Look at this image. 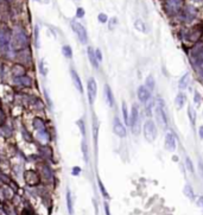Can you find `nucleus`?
Wrapping results in <instances>:
<instances>
[{"mask_svg":"<svg viewBox=\"0 0 203 215\" xmlns=\"http://www.w3.org/2000/svg\"><path fill=\"white\" fill-rule=\"evenodd\" d=\"M190 81H191L190 74H189V73H185V74L179 78V82H178V88H179V90H185V89L189 87V85H190Z\"/></svg>","mask_w":203,"mask_h":215,"instance_id":"obj_19","label":"nucleus"},{"mask_svg":"<svg viewBox=\"0 0 203 215\" xmlns=\"http://www.w3.org/2000/svg\"><path fill=\"white\" fill-rule=\"evenodd\" d=\"M185 102H187V95L183 92H179L175 97V106L178 111H181L182 108L184 107Z\"/></svg>","mask_w":203,"mask_h":215,"instance_id":"obj_18","label":"nucleus"},{"mask_svg":"<svg viewBox=\"0 0 203 215\" xmlns=\"http://www.w3.org/2000/svg\"><path fill=\"white\" fill-rule=\"evenodd\" d=\"M197 204H198V207L202 209V212H203V196H200V197H198V200H197Z\"/></svg>","mask_w":203,"mask_h":215,"instance_id":"obj_47","label":"nucleus"},{"mask_svg":"<svg viewBox=\"0 0 203 215\" xmlns=\"http://www.w3.org/2000/svg\"><path fill=\"white\" fill-rule=\"evenodd\" d=\"M185 166H187V169H188V171L190 172V173H194V172H195V168H194V163H192L191 158H190L189 156H187V157H185Z\"/></svg>","mask_w":203,"mask_h":215,"instance_id":"obj_32","label":"nucleus"},{"mask_svg":"<svg viewBox=\"0 0 203 215\" xmlns=\"http://www.w3.org/2000/svg\"><path fill=\"white\" fill-rule=\"evenodd\" d=\"M198 168H200V171H201V176H202V178H203V163H202V162H200V163H198Z\"/></svg>","mask_w":203,"mask_h":215,"instance_id":"obj_51","label":"nucleus"},{"mask_svg":"<svg viewBox=\"0 0 203 215\" xmlns=\"http://www.w3.org/2000/svg\"><path fill=\"white\" fill-rule=\"evenodd\" d=\"M137 97L141 104H146L151 99V92L145 86H139L137 89Z\"/></svg>","mask_w":203,"mask_h":215,"instance_id":"obj_13","label":"nucleus"},{"mask_svg":"<svg viewBox=\"0 0 203 215\" xmlns=\"http://www.w3.org/2000/svg\"><path fill=\"white\" fill-rule=\"evenodd\" d=\"M129 127L134 136H138L140 133V113H139V107L137 104H133L131 108V114H129Z\"/></svg>","mask_w":203,"mask_h":215,"instance_id":"obj_3","label":"nucleus"},{"mask_svg":"<svg viewBox=\"0 0 203 215\" xmlns=\"http://www.w3.org/2000/svg\"><path fill=\"white\" fill-rule=\"evenodd\" d=\"M5 120H6V115H5V113L2 112V109L0 108V126H1V125H4Z\"/></svg>","mask_w":203,"mask_h":215,"instance_id":"obj_44","label":"nucleus"},{"mask_svg":"<svg viewBox=\"0 0 203 215\" xmlns=\"http://www.w3.org/2000/svg\"><path fill=\"white\" fill-rule=\"evenodd\" d=\"M67 208H68L69 214L70 215L74 214V201H73V195H71V191H70L69 189L67 190Z\"/></svg>","mask_w":203,"mask_h":215,"instance_id":"obj_23","label":"nucleus"},{"mask_svg":"<svg viewBox=\"0 0 203 215\" xmlns=\"http://www.w3.org/2000/svg\"><path fill=\"white\" fill-rule=\"evenodd\" d=\"M29 46V37L23 29H16L12 37V48L16 50H23Z\"/></svg>","mask_w":203,"mask_h":215,"instance_id":"obj_1","label":"nucleus"},{"mask_svg":"<svg viewBox=\"0 0 203 215\" xmlns=\"http://www.w3.org/2000/svg\"><path fill=\"white\" fill-rule=\"evenodd\" d=\"M184 7V0H165L164 11L169 17L178 16Z\"/></svg>","mask_w":203,"mask_h":215,"instance_id":"obj_6","label":"nucleus"},{"mask_svg":"<svg viewBox=\"0 0 203 215\" xmlns=\"http://www.w3.org/2000/svg\"><path fill=\"white\" fill-rule=\"evenodd\" d=\"M134 27L140 31V32H146V25H145V23L143 22L141 19H137L136 22H134Z\"/></svg>","mask_w":203,"mask_h":215,"instance_id":"obj_30","label":"nucleus"},{"mask_svg":"<svg viewBox=\"0 0 203 215\" xmlns=\"http://www.w3.org/2000/svg\"><path fill=\"white\" fill-rule=\"evenodd\" d=\"M178 16H179L182 22L191 23L196 18V16H197V10L192 5H184L183 10H182V12Z\"/></svg>","mask_w":203,"mask_h":215,"instance_id":"obj_7","label":"nucleus"},{"mask_svg":"<svg viewBox=\"0 0 203 215\" xmlns=\"http://www.w3.org/2000/svg\"><path fill=\"white\" fill-rule=\"evenodd\" d=\"M71 27H73L74 32L76 33L78 41L82 44H87V42H88V33H87V30H85V26L81 23L74 20V22H71Z\"/></svg>","mask_w":203,"mask_h":215,"instance_id":"obj_8","label":"nucleus"},{"mask_svg":"<svg viewBox=\"0 0 203 215\" xmlns=\"http://www.w3.org/2000/svg\"><path fill=\"white\" fill-rule=\"evenodd\" d=\"M16 82H17L19 86L26 87V88H32V86H33V80H32V77H30V76H27V75L17 77V78H16Z\"/></svg>","mask_w":203,"mask_h":215,"instance_id":"obj_17","label":"nucleus"},{"mask_svg":"<svg viewBox=\"0 0 203 215\" xmlns=\"http://www.w3.org/2000/svg\"><path fill=\"white\" fill-rule=\"evenodd\" d=\"M201 102H202V97H201L200 92L195 89V90H194V104H195V106L200 107V106H201Z\"/></svg>","mask_w":203,"mask_h":215,"instance_id":"obj_31","label":"nucleus"},{"mask_svg":"<svg viewBox=\"0 0 203 215\" xmlns=\"http://www.w3.org/2000/svg\"><path fill=\"white\" fill-rule=\"evenodd\" d=\"M76 125L78 126V129H80V131H81V133H82L83 138H85V121H83L82 119H80V120H77V121H76Z\"/></svg>","mask_w":203,"mask_h":215,"instance_id":"obj_36","label":"nucleus"},{"mask_svg":"<svg viewBox=\"0 0 203 215\" xmlns=\"http://www.w3.org/2000/svg\"><path fill=\"white\" fill-rule=\"evenodd\" d=\"M183 191H184V195H185L187 197H189L190 200H194V199H195V194H194V190H192L190 184H185Z\"/></svg>","mask_w":203,"mask_h":215,"instance_id":"obj_29","label":"nucleus"},{"mask_svg":"<svg viewBox=\"0 0 203 215\" xmlns=\"http://www.w3.org/2000/svg\"><path fill=\"white\" fill-rule=\"evenodd\" d=\"M12 50V37L9 29L2 27L0 29V53L4 56L10 55Z\"/></svg>","mask_w":203,"mask_h":215,"instance_id":"obj_2","label":"nucleus"},{"mask_svg":"<svg viewBox=\"0 0 203 215\" xmlns=\"http://www.w3.org/2000/svg\"><path fill=\"white\" fill-rule=\"evenodd\" d=\"M202 37H203V29L201 26H195L192 30H189L188 41H190L192 43H197L198 41H201Z\"/></svg>","mask_w":203,"mask_h":215,"instance_id":"obj_12","label":"nucleus"},{"mask_svg":"<svg viewBox=\"0 0 203 215\" xmlns=\"http://www.w3.org/2000/svg\"><path fill=\"white\" fill-rule=\"evenodd\" d=\"M143 133H144V138L147 140L149 143H153L157 139L158 136V129L157 125L152 119H147L144 125H143Z\"/></svg>","mask_w":203,"mask_h":215,"instance_id":"obj_4","label":"nucleus"},{"mask_svg":"<svg viewBox=\"0 0 203 215\" xmlns=\"http://www.w3.org/2000/svg\"><path fill=\"white\" fill-rule=\"evenodd\" d=\"M95 57H96V60H97L99 63L102 62V53H101L100 49H95Z\"/></svg>","mask_w":203,"mask_h":215,"instance_id":"obj_42","label":"nucleus"},{"mask_svg":"<svg viewBox=\"0 0 203 215\" xmlns=\"http://www.w3.org/2000/svg\"><path fill=\"white\" fill-rule=\"evenodd\" d=\"M198 75H200V77L203 80V64L198 67Z\"/></svg>","mask_w":203,"mask_h":215,"instance_id":"obj_48","label":"nucleus"},{"mask_svg":"<svg viewBox=\"0 0 203 215\" xmlns=\"http://www.w3.org/2000/svg\"><path fill=\"white\" fill-rule=\"evenodd\" d=\"M32 126L37 129V131H38V129H46V124H45V121H44L41 117H36V118L32 120Z\"/></svg>","mask_w":203,"mask_h":215,"instance_id":"obj_24","label":"nucleus"},{"mask_svg":"<svg viewBox=\"0 0 203 215\" xmlns=\"http://www.w3.org/2000/svg\"><path fill=\"white\" fill-rule=\"evenodd\" d=\"M39 170H41V172L44 175V177H45L46 180H51V178H53V172L48 168V165L41 164V165H39Z\"/></svg>","mask_w":203,"mask_h":215,"instance_id":"obj_27","label":"nucleus"},{"mask_svg":"<svg viewBox=\"0 0 203 215\" xmlns=\"http://www.w3.org/2000/svg\"><path fill=\"white\" fill-rule=\"evenodd\" d=\"M9 1H11V2H12V1H14V0H9Z\"/></svg>","mask_w":203,"mask_h":215,"instance_id":"obj_53","label":"nucleus"},{"mask_svg":"<svg viewBox=\"0 0 203 215\" xmlns=\"http://www.w3.org/2000/svg\"><path fill=\"white\" fill-rule=\"evenodd\" d=\"M154 114H156L158 125L161 126L163 129H166L169 126V121H168V115L165 112V105H164L163 99H157V106L154 107Z\"/></svg>","mask_w":203,"mask_h":215,"instance_id":"obj_5","label":"nucleus"},{"mask_svg":"<svg viewBox=\"0 0 203 215\" xmlns=\"http://www.w3.org/2000/svg\"><path fill=\"white\" fill-rule=\"evenodd\" d=\"M187 113H188V118H189V121H190L191 126H195V124H196V112H195V108L192 107L191 105L188 106Z\"/></svg>","mask_w":203,"mask_h":215,"instance_id":"obj_25","label":"nucleus"},{"mask_svg":"<svg viewBox=\"0 0 203 215\" xmlns=\"http://www.w3.org/2000/svg\"><path fill=\"white\" fill-rule=\"evenodd\" d=\"M97 184H99V188H100V190H101L102 196L106 197V199H109V195H108V193H107L106 188L103 187V184H102V182H101V180H97Z\"/></svg>","mask_w":203,"mask_h":215,"instance_id":"obj_37","label":"nucleus"},{"mask_svg":"<svg viewBox=\"0 0 203 215\" xmlns=\"http://www.w3.org/2000/svg\"><path fill=\"white\" fill-rule=\"evenodd\" d=\"M11 73H12V75L14 78H17V77H20V76H24L26 75V69L20 64H16L13 68H12V70H11Z\"/></svg>","mask_w":203,"mask_h":215,"instance_id":"obj_21","label":"nucleus"},{"mask_svg":"<svg viewBox=\"0 0 203 215\" xmlns=\"http://www.w3.org/2000/svg\"><path fill=\"white\" fill-rule=\"evenodd\" d=\"M38 69H39V73H41L43 76H46V74H48V67L45 64V61H44V60H41V61H39Z\"/></svg>","mask_w":203,"mask_h":215,"instance_id":"obj_34","label":"nucleus"},{"mask_svg":"<svg viewBox=\"0 0 203 215\" xmlns=\"http://www.w3.org/2000/svg\"><path fill=\"white\" fill-rule=\"evenodd\" d=\"M103 94H105V99H106L107 105L109 107H114V104H115V100H114V95H113V92L111 89V87L108 85H105V88H103Z\"/></svg>","mask_w":203,"mask_h":215,"instance_id":"obj_16","label":"nucleus"},{"mask_svg":"<svg viewBox=\"0 0 203 215\" xmlns=\"http://www.w3.org/2000/svg\"><path fill=\"white\" fill-rule=\"evenodd\" d=\"M198 136H200V139L203 140V126H200L198 129Z\"/></svg>","mask_w":203,"mask_h":215,"instance_id":"obj_49","label":"nucleus"},{"mask_svg":"<svg viewBox=\"0 0 203 215\" xmlns=\"http://www.w3.org/2000/svg\"><path fill=\"white\" fill-rule=\"evenodd\" d=\"M83 16H85V10L82 7H78L76 10V17L77 18H83Z\"/></svg>","mask_w":203,"mask_h":215,"instance_id":"obj_43","label":"nucleus"},{"mask_svg":"<svg viewBox=\"0 0 203 215\" xmlns=\"http://www.w3.org/2000/svg\"><path fill=\"white\" fill-rule=\"evenodd\" d=\"M82 152H83V159L85 161V163H88L89 161V157H88V148H87V141L83 138L82 140Z\"/></svg>","mask_w":203,"mask_h":215,"instance_id":"obj_35","label":"nucleus"},{"mask_svg":"<svg viewBox=\"0 0 203 215\" xmlns=\"http://www.w3.org/2000/svg\"><path fill=\"white\" fill-rule=\"evenodd\" d=\"M62 54L65 58H73V49L70 45H63L62 46Z\"/></svg>","mask_w":203,"mask_h":215,"instance_id":"obj_28","label":"nucleus"},{"mask_svg":"<svg viewBox=\"0 0 203 215\" xmlns=\"http://www.w3.org/2000/svg\"><path fill=\"white\" fill-rule=\"evenodd\" d=\"M94 127H93V132H94V143H97V129H99V126H97V122H96V120H94V125H93Z\"/></svg>","mask_w":203,"mask_h":215,"instance_id":"obj_40","label":"nucleus"},{"mask_svg":"<svg viewBox=\"0 0 203 215\" xmlns=\"http://www.w3.org/2000/svg\"><path fill=\"white\" fill-rule=\"evenodd\" d=\"M87 55H88V58H89L90 64L93 65L95 69H97L100 63L97 62V60H96V57H95V50H94L92 46H88V49H87Z\"/></svg>","mask_w":203,"mask_h":215,"instance_id":"obj_20","label":"nucleus"},{"mask_svg":"<svg viewBox=\"0 0 203 215\" xmlns=\"http://www.w3.org/2000/svg\"><path fill=\"white\" fill-rule=\"evenodd\" d=\"M144 86L146 87V88L149 89L151 93L154 90V88H156V81H154L153 76L149 75L147 77H146V80H145V85H144Z\"/></svg>","mask_w":203,"mask_h":215,"instance_id":"obj_26","label":"nucleus"},{"mask_svg":"<svg viewBox=\"0 0 203 215\" xmlns=\"http://www.w3.org/2000/svg\"><path fill=\"white\" fill-rule=\"evenodd\" d=\"M97 19H99V22L101 23V24H105V23L108 22V17H107V14H105V13H100L97 16Z\"/></svg>","mask_w":203,"mask_h":215,"instance_id":"obj_39","label":"nucleus"},{"mask_svg":"<svg viewBox=\"0 0 203 215\" xmlns=\"http://www.w3.org/2000/svg\"><path fill=\"white\" fill-rule=\"evenodd\" d=\"M87 94H88V101L90 105L94 104L97 94V83L94 78H89L87 82Z\"/></svg>","mask_w":203,"mask_h":215,"instance_id":"obj_9","label":"nucleus"},{"mask_svg":"<svg viewBox=\"0 0 203 215\" xmlns=\"http://www.w3.org/2000/svg\"><path fill=\"white\" fill-rule=\"evenodd\" d=\"M117 24H118V19L115 18V17L111 18V19H109V25H108L109 30H114V29H115V26H117Z\"/></svg>","mask_w":203,"mask_h":215,"instance_id":"obj_38","label":"nucleus"},{"mask_svg":"<svg viewBox=\"0 0 203 215\" xmlns=\"http://www.w3.org/2000/svg\"><path fill=\"white\" fill-rule=\"evenodd\" d=\"M24 177H25L26 183L30 184V185H36V184L39 183V176H38V173L34 172V171H32V170L25 172Z\"/></svg>","mask_w":203,"mask_h":215,"instance_id":"obj_14","label":"nucleus"},{"mask_svg":"<svg viewBox=\"0 0 203 215\" xmlns=\"http://www.w3.org/2000/svg\"><path fill=\"white\" fill-rule=\"evenodd\" d=\"M121 111H122V115H124V120H125V124L126 125H129V117H128V112H127V106H126V102H122V107H121Z\"/></svg>","mask_w":203,"mask_h":215,"instance_id":"obj_33","label":"nucleus"},{"mask_svg":"<svg viewBox=\"0 0 203 215\" xmlns=\"http://www.w3.org/2000/svg\"><path fill=\"white\" fill-rule=\"evenodd\" d=\"M34 41H36V45L38 46L39 45V29H38V26H36V29H34Z\"/></svg>","mask_w":203,"mask_h":215,"instance_id":"obj_41","label":"nucleus"},{"mask_svg":"<svg viewBox=\"0 0 203 215\" xmlns=\"http://www.w3.org/2000/svg\"><path fill=\"white\" fill-rule=\"evenodd\" d=\"M44 95H45V99H46V101H48V105L51 107V106H53V102H51V100H50V97H49V92H48L46 89H44Z\"/></svg>","mask_w":203,"mask_h":215,"instance_id":"obj_45","label":"nucleus"},{"mask_svg":"<svg viewBox=\"0 0 203 215\" xmlns=\"http://www.w3.org/2000/svg\"><path fill=\"white\" fill-rule=\"evenodd\" d=\"M105 212H106V215H111V212H109V207H108V203L105 202Z\"/></svg>","mask_w":203,"mask_h":215,"instance_id":"obj_50","label":"nucleus"},{"mask_svg":"<svg viewBox=\"0 0 203 215\" xmlns=\"http://www.w3.org/2000/svg\"><path fill=\"white\" fill-rule=\"evenodd\" d=\"M37 139L39 140L42 144H48L49 140H50V136H49V132L45 129H38L37 131Z\"/></svg>","mask_w":203,"mask_h":215,"instance_id":"obj_22","label":"nucleus"},{"mask_svg":"<svg viewBox=\"0 0 203 215\" xmlns=\"http://www.w3.org/2000/svg\"><path fill=\"white\" fill-rule=\"evenodd\" d=\"M164 145H165V149L168 151H170V152L176 151V149H177V138H176V136L172 132H168L165 134Z\"/></svg>","mask_w":203,"mask_h":215,"instance_id":"obj_11","label":"nucleus"},{"mask_svg":"<svg viewBox=\"0 0 203 215\" xmlns=\"http://www.w3.org/2000/svg\"><path fill=\"white\" fill-rule=\"evenodd\" d=\"M70 76H71V80H73V83H74L75 88L80 92V93H83V86H82V81L80 78V76L77 74V71L75 69H70Z\"/></svg>","mask_w":203,"mask_h":215,"instance_id":"obj_15","label":"nucleus"},{"mask_svg":"<svg viewBox=\"0 0 203 215\" xmlns=\"http://www.w3.org/2000/svg\"><path fill=\"white\" fill-rule=\"evenodd\" d=\"M195 2H200V1H202V0H194Z\"/></svg>","mask_w":203,"mask_h":215,"instance_id":"obj_52","label":"nucleus"},{"mask_svg":"<svg viewBox=\"0 0 203 215\" xmlns=\"http://www.w3.org/2000/svg\"><path fill=\"white\" fill-rule=\"evenodd\" d=\"M80 172H81V168H80V166H74V168H73V170H71V173H73L74 176L80 175Z\"/></svg>","mask_w":203,"mask_h":215,"instance_id":"obj_46","label":"nucleus"},{"mask_svg":"<svg viewBox=\"0 0 203 215\" xmlns=\"http://www.w3.org/2000/svg\"><path fill=\"white\" fill-rule=\"evenodd\" d=\"M113 132L119 138H125L127 136L126 127L122 124V121L119 119V117H114V119H113Z\"/></svg>","mask_w":203,"mask_h":215,"instance_id":"obj_10","label":"nucleus"}]
</instances>
